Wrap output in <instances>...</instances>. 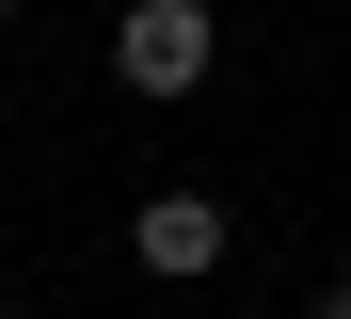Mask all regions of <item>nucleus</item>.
Masks as SVG:
<instances>
[{"label": "nucleus", "instance_id": "2", "mask_svg": "<svg viewBox=\"0 0 351 319\" xmlns=\"http://www.w3.org/2000/svg\"><path fill=\"white\" fill-rule=\"evenodd\" d=\"M128 255H144V272H208V255H223V191H144Z\"/></svg>", "mask_w": 351, "mask_h": 319}, {"label": "nucleus", "instance_id": "3", "mask_svg": "<svg viewBox=\"0 0 351 319\" xmlns=\"http://www.w3.org/2000/svg\"><path fill=\"white\" fill-rule=\"evenodd\" d=\"M319 319H351V272H335V287H319Z\"/></svg>", "mask_w": 351, "mask_h": 319}, {"label": "nucleus", "instance_id": "4", "mask_svg": "<svg viewBox=\"0 0 351 319\" xmlns=\"http://www.w3.org/2000/svg\"><path fill=\"white\" fill-rule=\"evenodd\" d=\"M0 32H16V0H0Z\"/></svg>", "mask_w": 351, "mask_h": 319}, {"label": "nucleus", "instance_id": "5", "mask_svg": "<svg viewBox=\"0 0 351 319\" xmlns=\"http://www.w3.org/2000/svg\"><path fill=\"white\" fill-rule=\"evenodd\" d=\"M0 319H16V303H0Z\"/></svg>", "mask_w": 351, "mask_h": 319}, {"label": "nucleus", "instance_id": "1", "mask_svg": "<svg viewBox=\"0 0 351 319\" xmlns=\"http://www.w3.org/2000/svg\"><path fill=\"white\" fill-rule=\"evenodd\" d=\"M112 64H128V96H192L208 64H223V16H208V0H128Z\"/></svg>", "mask_w": 351, "mask_h": 319}]
</instances>
